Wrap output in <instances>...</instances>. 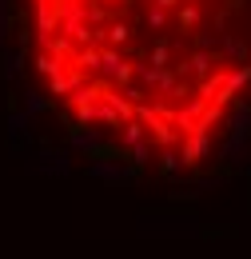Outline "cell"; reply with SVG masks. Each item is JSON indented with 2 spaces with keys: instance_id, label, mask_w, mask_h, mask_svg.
<instances>
[{
  "instance_id": "cell-2",
  "label": "cell",
  "mask_w": 251,
  "mask_h": 259,
  "mask_svg": "<svg viewBox=\"0 0 251 259\" xmlns=\"http://www.w3.org/2000/svg\"><path fill=\"white\" fill-rule=\"evenodd\" d=\"M220 60H243L247 56V44L239 40V36H227L223 32V40H220V52H216Z\"/></svg>"
},
{
  "instance_id": "cell-1",
  "label": "cell",
  "mask_w": 251,
  "mask_h": 259,
  "mask_svg": "<svg viewBox=\"0 0 251 259\" xmlns=\"http://www.w3.org/2000/svg\"><path fill=\"white\" fill-rule=\"evenodd\" d=\"M207 152H212V132H191L188 140L180 144V163H184V167H195V163L207 160Z\"/></svg>"
}]
</instances>
